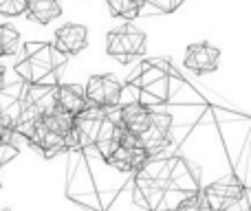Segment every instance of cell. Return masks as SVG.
Segmentation results:
<instances>
[{
	"label": "cell",
	"mask_w": 251,
	"mask_h": 211,
	"mask_svg": "<svg viewBox=\"0 0 251 211\" xmlns=\"http://www.w3.org/2000/svg\"><path fill=\"white\" fill-rule=\"evenodd\" d=\"M88 42V29L84 24H64L55 31V44L53 47L62 53V55H75V53L84 51Z\"/></svg>",
	"instance_id": "obj_9"
},
{
	"label": "cell",
	"mask_w": 251,
	"mask_h": 211,
	"mask_svg": "<svg viewBox=\"0 0 251 211\" xmlns=\"http://www.w3.org/2000/svg\"><path fill=\"white\" fill-rule=\"evenodd\" d=\"M174 211H205V209H203V205H201V200H199V194H194V196L183 198L181 203L174 207Z\"/></svg>",
	"instance_id": "obj_16"
},
{
	"label": "cell",
	"mask_w": 251,
	"mask_h": 211,
	"mask_svg": "<svg viewBox=\"0 0 251 211\" xmlns=\"http://www.w3.org/2000/svg\"><path fill=\"white\" fill-rule=\"evenodd\" d=\"M66 55H62L53 44H26L25 57L16 64V73L26 82V86H49L57 88L60 69L64 66Z\"/></svg>",
	"instance_id": "obj_2"
},
{
	"label": "cell",
	"mask_w": 251,
	"mask_h": 211,
	"mask_svg": "<svg viewBox=\"0 0 251 211\" xmlns=\"http://www.w3.org/2000/svg\"><path fill=\"white\" fill-rule=\"evenodd\" d=\"M29 0H0V13L2 16H20L26 13Z\"/></svg>",
	"instance_id": "obj_15"
},
{
	"label": "cell",
	"mask_w": 251,
	"mask_h": 211,
	"mask_svg": "<svg viewBox=\"0 0 251 211\" xmlns=\"http://www.w3.org/2000/svg\"><path fill=\"white\" fill-rule=\"evenodd\" d=\"M199 191V178L178 156H150L134 174V194L150 211H174L183 198Z\"/></svg>",
	"instance_id": "obj_1"
},
{
	"label": "cell",
	"mask_w": 251,
	"mask_h": 211,
	"mask_svg": "<svg viewBox=\"0 0 251 211\" xmlns=\"http://www.w3.org/2000/svg\"><path fill=\"white\" fill-rule=\"evenodd\" d=\"M146 51V33L132 26L130 22L106 35V53L122 64H128L132 57Z\"/></svg>",
	"instance_id": "obj_4"
},
{
	"label": "cell",
	"mask_w": 251,
	"mask_h": 211,
	"mask_svg": "<svg viewBox=\"0 0 251 211\" xmlns=\"http://www.w3.org/2000/svg\"><path fill=\"white\" fill-rule=\"evenodd\" d=\"M117 123L122 125L126 132L134 134V137H141L152 123V108L143 106V104H126L119 106L117 110Z\"/></svg>",
	"instance_id": "obj_7"
},
{
	"label": "cell",
	"mask_w": 251,
	"mask_h": 211,
	"mask_svg": "<svg viewBox=\"0 0 251 211\" xmlns=\"http://www.w3.org/2000/svg\"><path fill=\"white\" fill-rule=\"evenodd\" d=\"M40 123H42L47 130H51V132H55V134H60V137L66 139V134L75 128V117H71L69 112H64L57 106H53L51 110H47L42 117H40Z\"/></svg>",
	"instance_id": "obj_11"
},
{
	"label": "cell",
	"mask_w": 251,
	"mask_h": 211,
	"mask_svg": "<svg viewBox=\"0 0 251 211\" xmlns=\"http://www.w3.org/2000/svg\"><path fill=\"white\" fill-rule=\"evenodd\" d=\"M0 57H2V53H0Z\"/></svg>",
	"instance_id": "obj_18"
},
{
	"label": "cell",
	"mask_w": 251,
	"mask_h": 211,
	"mask_svg": "<svg viewBox=\"0 0 251 211\" xmlns=\"http://www.w3.org/2000/svg\"><path fill=\"white\" fill-rule=\"evenodd\" d=\"M122 84L113 75H93L84 88L86 104L101 110H115L122 104Z\"/></svg>",
	"instance_id": "obj_5"
},
{
	"label": "cell",
	"mask_w": 251,
	"mask_h": 211,
	"mask_svg": "<svg viewBox=\"0 0 251 211\" xmlns=\"http://www.w3.org/2000/svg\"><path fill=\"white\" fill-rule=\"evenodd\" d=\"M143 7V0H108V9L113 16L124 18V20H134Z\"/></svg>",
	"instance_id": "obj_13"
},
{
	"label": "cell",
	"mask_w": 251,
	"mask_h": 211,
	"mask_svg": "<svg viewBox=\"0 0 251 211\" xmlns=\"http://www.w3.org/2000/svg\"><path fill=\"white\" fill-rule=\"evenodd\" d=\"M2 79H4V66L0 64V86H2Z\"/></svg>",
	"instance_id": "obj_17"
},
{
	"label": "cell",
	"mask_w": 251,
	"mask_h": 211,
	"mask_svg": "<svg viewBox=\"0 0 251 211\" xmlns=\"http://www.w3.org/2000/svg\"><path fill=\"white\" fill-rule=\"evenodd\" d=\"M55 106L60 110L69 112L71 117H77L84 110L86 104V97H84V88L73 86V84H62L55 88Z\"/></svg>",
	"instance_id": "obj_10"
},
{
	"label": "cell",
	"mask_w": 251,
	"mask_h": 211,
	"mask_svg": "<svg viewBox=\"0 0 251 211\" xmlns=\"http://www.w3.org/2000/svg\"><path fill=\"white\" fill-rule=\"evenodd\" d=\"M205 211H249L247 187L236 176H227L199 191Z\"/></svg>",
	"instance_id": "obj_3"
},
{
	"label": "cell",
	"mask_w": 251,
	"mask_h": 211,
	"mask_svg": "<svg viewBox=\"0 0 251 211\" xmlns=\"http://www.w3.org/2000/svg\"><path fill=\"white\" fill-rule=\"evenodd\" d=\"M150 161V154L141 147H122L117 145L110 156L106 159V163L113 165L117 172L122 174H137L139 169H143V165Z\"/></svg>",
	"instance_id": "obj_8"
},
{
	"label": "cell",
	"mask_w": 251,
	"mask_h": 211,
	"mask_svg": "<svg viewBox=\"0 0 251 211\" xmlns=\"http://www.w3.org/2000/svg\"><path fill=\"white\" fill-rule=\"evenodd\" d=\"M60 13V0H29V4H26V16L33 22H40V24H49Z\"/></svg>",
	"instance_id": "obj_12"
},
{
	"label": "cell",
	"mask_w": 251,
	"mask_h": 211,
	"mask_svg": "<svg viewBox=\"0 0 251 211\" xmlns=\"http://www.w3.org/2000/svg\"><path fill=\"white\" fill-rule=\"evenodd\" d=\"M20 48V35L11 24H0V53L2 55H16Z\"/></svg>",
	"instance_id": "obj_14"
},
{
	"label": "cell",
	"mask_w": 251,
	"mask_h": 211,
	"mask_svg": "<svg viewBox=\"0 0 251 211\" xmlns=\"http://www.w3.org/2000/svg\"><path fill=\"white\" fill-rule=\"evenodd\" d=\"M218 62H221V51L209 42H199L187 47L183 64L194 73H212L218 69Z\"/></svg>",
	"instance_id": "obj_6"
}]
</instances>
